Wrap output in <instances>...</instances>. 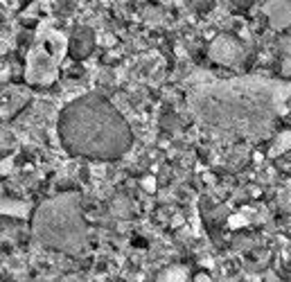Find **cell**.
I'll return each mask as SVG.
<instances>
[{"instance_id":"obj_1","label":"cell","mask_w":291,"mask_h":282,"mask_svg":"<svg viewBox=\"0 0 291 282\" xmlns=\"http://www.w3.org/2000/svg\"><path fill=\"white\" fill-rule=\"evenodd\" d=\"M285 100L280 86L262 79H230L199 84L190 90V106L203 122L241 136H258L271 127Z\"/></svg>"},{"instance_id":"obj_2","label":"cell","mask_w":291,"mask_h":282,"mask_svg":"<svg viewBox=\"0 0 291 282\" xmlns=\"http://www.w3.org/2000/svg\"><path fill=\"white\" fill-rule=\"evenodd\" d=\"M59 138L70 154L108 161L120 158L131 147V129L106 97L88 93L61 111Z\"/></svg>"},{"instance_id":"obj_3","label":"cell","mask_w":291,"mask_h":282,"mask_svg":"<svg viewBox=\"0 0 291 282\" xmlns=\"http://www.w3.org/2000/svg\"><path fill=\"white\" fill-rule=\"evenodd\" d=\"M34 235L45 246L63 253H79L86 246V224L75 194L45 201L34 215Z\"/></svg>"},{"instance_id":"obj_4","label":"cell","mask_w":291,"mask_h":282,"mask_svg":"<svg viewBox=\"0 0 291 282\" xmlns=\"http://www.w3.org/2000/svg\"><path fill=\"white\" fill-rule=\"evenodd\" d=\"M66 48H68V41L61 32H56V29H45V32H41L36 43H34V48L27 55L25 79H27L29 84L48 86V84L56 77L61 56L66 55Z\"/></svg>"},{"instance_id":"obj_5","label":"cell","mask_w":291,"mask_h":282,"mask_svg":"<svg viewBox=\"0 0 291 282\" xmlns=\"http://www.w3.org/2000/svg\"><path fill=\"white\" fill-rule=\"evenodd\" d=\"M239 55H241L239 45H235L228 39H219L212 45V59L221 61V63H235V61H239Z\"/></svg>"},{"instance_id":"obj_6","label":"cell","mask_w":291,"mask_h":282,"mask_svg":"<svg viewBox=\"0 0 291 282\" xmlns=\"http://www.w3.org/2000/svg\"><path fill=\"white\" fill-rule=\"evenodd\" d=\"M185 278L187 276H185L183 269H167V271L158 278V282H185Z\"/></svg>"},{"instance_id":"obj_7","label":"cell","mask_w":291,"mask_h":282,"mask_svg":"<svg viewBox=\"0 0 291 282\" xmlns=\"http://www.w3.org/2000/svg\"><path fill=\"white\" fill-rule=\"evenodd\" d=\"M25 205H18V203H5L0 205V212H7V215H16V217H23L25 215Z\"/></svg>"},{"instance_id":"obj_8","label":"cell","mask_w":291,"mask_h":282,"mask_svg":"<svg viewBox=\"0 0 291 282\" xmlns=\"http://www.w3.org/2000/svg\"><path fill=\"white\" fill-rule=\"evenodd\" d=\"M196 282H208V278L206 276H199V278H196Z\"/></svg>"}]
</instances>
